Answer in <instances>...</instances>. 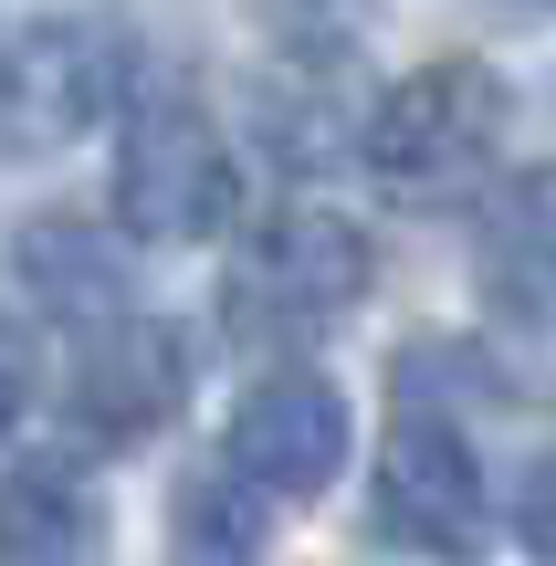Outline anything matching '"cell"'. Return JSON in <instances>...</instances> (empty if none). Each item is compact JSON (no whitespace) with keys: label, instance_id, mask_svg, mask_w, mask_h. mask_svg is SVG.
<instances>
[{"label":"cell","instance_id":"8992f818","mask_svg":"<svg viewBox=\"0 0 556 566\" xmlns=\"http://www.w3.org/2000/svg\"><path fill=\"white\" fill-rule=\"evenodd\" d=\"M347 451H357L347 388L315 378V367H273V378L242 388V409H231L221 472H242L263 504H315V493L347 472Z\"/></svg>","mask_w":556,"mask_h":566},{"label":"cell","instance_id":"7c38bea8","mask_svg":"<svg viewBox=\"0 0 556 566\" xmlns=\"http://www.w3.org/2000/svg\"><path fill=\"white\" fill-rule=\"evenodd\" d=\"M515 546L536 566H556V451H536L525 483H515Z\"/></svg>","mask_w":556,"mask_h":566},{"label":"cell","instance_id":"3957f363","mask_svg":"<svg viewBox=\"0 0 556 566\" xmlns=\"http://www.w3.org/2000/svg\"><path fill=\"white\" fill-rule=\"evenodd\" d=\"M126 95V42L84 11H53V21H21L0 42V147H74L116 116Z\"/></svg>","mask_w":556,"mask_h":566},{"label":"cell","instance_id":"8fae6325","mask_svg":"<svg viewBox=\"0 0 556 566\" xmlns=\"http://www.w3.org/2000/svg\"><path fill=\"white\" fill-rule=\"evenodd\" d=\"M252 21H263V42L294 53V63H347L357 42L378 32V0H252Z\"/></svg>","mask_w":556,"mask_h":566},{"label":"cell","instance_id":"5b68a950","mask_svg":"<svg viewBox=\"0 0 556 566\" xmlns=\"http://www.w3.org/2000/svg\"><path fill=\"white\" fill-rule=\"evenodd\" d=\"M368 525L389 535L399 556L462 566V556L483 546V525H494L473 441H462L452 420H431V409H410V420L378 441V472H368Z\"/></svg>","mask_w":556,"mask_h":566},{"label":"cell","instance_id":"6da1fadb","mask_svg":"<svg viewBox=\"0 0 556 566\" xmlns=\"http://www.w3.org/2000/svg\"><path fill=\"white\" fill-rule=\"evenodd\" d=\"M515 137V95H504L494 63L473 53H441L420 74H399L368 116V168L399 189V200H462L483 168L504 158Z\"/></svg>","mask_w":556,"mask_h":566},{"label":"cell","instance_id":"9c48e42d","mask_svg":"<svg viewBox=\"0 0 556 566\" xmlns=\"http://www.w3.org/2000/svg\"><path fill=\"white\" fill-rule=\"evenodd\" d=\"M273 546V504L242 483V472H179V493H168V556L179 566H252Z\"/></svg>","mask_w":556,"mask_h":566},{"label":"cell","instance_id":"30bf717a","mask_svg":"<svg viewBox=\"0 0 556 566\" xmlns=\"http://www.w3.org/2000/svg\"><path fill=\"white\" fill-rule=\"evenodd\" d=\"M21 273H32V294L53 304V315H126V252L105 242L95 221H74V210H53V221L21 231Z\"/></svg>","mask_w":556,"mask_h":566},{"label":"cell","instance_id":"4fadbf2b","mask_svg":"<svg viewBox=\"0 0 556 566\" xmlns=\"http://www.w3.org/2000/svg\"><path fill=\"white\" fill-rule=\"evenodd\" d=\"M32 399H42V357H32V336L0 315V441L21 430V409H32Z\"/></svg>","mask_w":556,"mask_h":566},{"label":"cell","instance_id":"7a4b0ae2","mask_svg":"<svg viewBox=\"0 0 556 566\" xmlns=\"http://www.w3.org/2000/svg\"><path fill=\"white\" fill-rule=\"evenodd\" d=\"M231 210H242L231 137L189 95L137 105L116 137V221L137 242H210V231H231Z\"/></svg>","mask_w":556,"mask_h":566},{"label":"cell","instance_id":"277c9868","mask_svg":"<svg viewBox=\"0 0 556 566\" xmlns=\"http://www.w3.org/2000/svg\"><path fill=\"white\" fill-rule=\"evenodd\" d=\"M378 283V252L357 221H336V210H273V221L242 231V252H231V304H242V325H263V336H294V325H336L357 294Z\"/></svg>","mask_w":556,"mask_h":566},{"label":"cell","instance_id":"ba28073f","mask_svg":"<svg viewBox=\"0 0 556 566\" xmlns=\"http://www.w3.org/2000/svg\"><path fill=\"white\" fill-rule=\"evenodd\" d=\"M105 556V493L84 462L32 451L0 472V566H95Z\"/></svg>","mask_w":556,"mask_h":566},{"label":"cell","instance_id":"52a82bcc","mask_svg":"<svg viewBox=\"0 0 556 566\" xmlns=\"http://www.w3.org/2000/svg\"><path fill=\"white\" fill-rule=\"evenodd\" d=\"M179 399H189V346H179V325H158V315H105V325H84V346H74V367H63V409H74L95 441H158L168 420H179Z\"/></svg>","mask_w":556,"mask_h":566}]
</instances>
